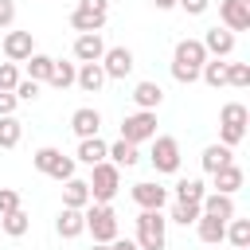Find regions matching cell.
I'll return each mask as SVG.
<instances>
[{"instance_id":"3","label":"cell","mask_w":250,"mask_h":250,"mask_svg":"<svg viewBox=\"0 0 250 250\" xmlns=\"http://www.w3.org/2000/svg\"><path fill=\"white\" fill-rule=\"evenodd\" d=\"M82 219H86V230L94 234V242H113V238L121 234L117 211H113L109 203H90V207L82 211Z\"/></svg>"},{"instance_id":"30","label":"cell","mask_w":250,"mask_h":250,"mask_svg":"<svg viewBox=\"0 0 250 250\" xmlns=\"http://www.w3.org/2000/svg\"><path fill=\"white\" fill-rule=\"evenodd\" d=\"M227 242L234 250H250V219H230L227 223Z\"/></svg>"},{"instance_id":"40","label":"cell","mask_w":250,"mask_h":250,"mask_svg":"<svg viewBox=\"0 0 250 250\" xmlns=\"http://www.w3.org/2000/svg\"><path fill=\"white\" fill-rule=\"evenodd\" d=\"M242 137H246V129H227V125H219V145L234 148V145H242Z\"/></svg>"},{"instance_id":"23","label":"cell","mask_w":250,"mask_h":250,"mask_svg":"<svg viewBox=\"0 0 250 250\" xmlns=\"http://www.w3.org/2000/svg\"><path fill=\"white\" fill-rule=\"evenodd\" d=\"M195 234H199V242L219 246V242L227 238V223H223V219H211V215H199V219H195Z\"/></svg>"},{"instance_id":"45","label":"cell","mask_w":250,"mask_h":250,"mask_svg":"<svg viewBox=\"0 0 250 250\" xmlns=\"http://www.w3.org/2000/svg\"><path fill=\"white\" fill-rule=\"evenodd\" d=\"M109 250H141V246H137L133 238H121V234H117V238L109 242Z\"/></svg>"},{"instance_id":"26","label":"cell","mask_w":250,"mask_h":250,"mask_svg":"<svg viewBox=\"0 0 250 250\" xmlns=\"http://www.w3.org/2000/svg\"><path fill=\"white\" fill-rule=\"evenodd\" d=\"M246 121H250V109L242 102H227L219 109V125H227V129H246Z\"/></svg>"},{"instance_id":"6","label":"cell","mask_w":250,"mask_h":250,"mask_svg":"<svg viewBox=\"0 0 250 250\" xmlns=\"http://www.w3.org/2000/svg\"><path fill=\"white\" fill-rule=\"evenodd\" d=\"M148 160H152V168L160 172V176H176L180 172V141L176 137H152V152H148Z\"/></svg>"},{"instance_id":"29","label":"cell","mask_w":250,"mask_h":250,"mask_svg":"<svg viewBox=\"0 0 250 250\" xmlns=\"http://www.w3.org/2000/svg\"><path fill=\"white\" fill-rule=\"evenodd\" d=\"M74 74H78V66H74V62L55 59V66H51V78H47V82H51L55 90H70V86H74Z\"/></svg>"},{"instance_id":"15","label":"cell","mask_w":250,"mask_h":250,"mask_svg":"<svg viewBox=\"0 0 250 250\" xmlns=\"http://www.w3.org/2000/svg\"><path fill=\"white\" fill-rule=\"evenodd\" d=\"M105 55V39L102 35H78L74 39V59L78 62H102Z\"/></svg>"},{"instance_id":"2","label":"cell","mask_w":250,"mask_h":250,"mask_svg":"<svg viewBox=\"0 0 250 250\" xmlns=\"http://www.w3.org/2000/svg\"><path fill=\"white\" fill-rule=\"evenodd\" d=\"M86 188H90V203H109V199L117 195V188H121V168H117V164H109V160L94 164V168H90Z\"/></svg>"},{"instance_id":"42","label":"cell","mask_w":250,"mask_h":250,"mask_svg":"<svg viewBox=\"0 0 250 250\" xmlns=\"http://www.w3.org/2000/svg\"><path fill=\"white\" fill-rule=\"evenodd\" d=\"M16 23V0H0V27Z\"/></svg>"},{"instance_id":"13","label":"cell","mask_w":250,"mask_h":250,"mask_svg":"<svg viewBox=\"0 0 250 250\" xmlns=\"http://www.w3.org/2000/svg\"><path fill=\"white\" fill-rule=\"evenodd\" d=\"M199 211H203V215H211V219H223V223H230V219H234V195L207 191V195L199 199Z\"/></svg>"},{"instance_id":"21","label":"cell","mask_w":250,"mask_h":250,"mask_svg":"<svg viewBox=\"0 0 250 250\" xmlns=\"http://www.w3.org/2000/svg\"><path fill=\"white\" fill-rule=\"evenodd\" d=\"M105 160H109V164H117V168H133V164L141 160V148L117 137V141H113V145L105 148Z\"/></svg>"},{"instance_id":"12","label":"cell","mask_w":250,"mask_h":250,"mask_svg":"<svg viewBox=\"0 0 250 250\" xmlns=\"http://www.w3.org/2000/svg\"><path fill=\"white\" fill-rule=\"evenodd\" d=\"M70 129H74V137H78V141L98 137V129H102V113H98L94 105H82V109H74V113H70Z\"/></svg>"},{"instance_id":"28","label":"cell","mask_w":250,"mask_h":250,"mask_svg":"<svg viewBox=\"0 0 250 250\" xmlns=\"http://www.w3.org/2000/svg\"><path fill=\"white\" fill-rule=\"evenodd\" d=\"M51 66H55V59H51V55H43V51H35V55L27 59V78L43 86V82L51 78Z\"/></svg>"},{"instance_id":"33","label":"cell","mask_w":250,"mask_h":250,"mask_svg":"<svg viewBox=\"0 0 250 250\" xmlns=\"http://www.w3.org/2000/svg\"><path fill=\"white\" fill-rule=\"evenodd\" d=\"M59 160H62V152H59V148H51V145H43V148H35V152H31V164H35L43 176H51V168H55Z\"/></svg>"},{"instance_id":"41","label":"cell","mask_w":250,"mask_h":250,"mask_svg":"<svg viewBox=\"0 0 250 250\" xmlns=\"http://www.w3.org/2000/svg\"><path fill=\"white\" fill-rule=\"evenodd\" d=\"M207 4H211V0H176V8H184L188 16H203Z\"/></svg>"},{"instance_id":"31","label":"cell","mask_w":250,"mask_h":250,"mask_svg":"<svg viewBox=\"0 0 250 250\" xmlns=\"http://www.w3.org/2000/svg\"><path fill=\"white\" fill-rule=\"evenodd\" d=\"M199 78H203L211 90L227 86V62H223V59H207V62H203V70H199Z\"/></svg>"},{"instance_id":"44","label":"cell","mask_w":250,"mask_h":250,"mask_svg":"<svg viewBox=\"0 0 250 250\" xmlns=\"http://www.w3.org/2000/svg\"><path fill=\"white\" fill-rule=\"evenodd\" d=\"M78 8H90V12H109V0H78Z\"/></svg>"},{"instance_id":"27","label":"cell","mask_w":250,"mask_h":250,"mask_svg":"<svg viewBox=\"0 0 250 250\" xmlns=\"http://www.w3.org/2000/svg\"><path fill=\"white\" fill-rule=\"evenodd\" d=\"M0 227H4V234H8V238H23V234L31 230V219H27V211L20 207V211L0 215Z\"/></svg>"},{"instance_id":"48","label":"cell","mask_w":250,"mask_h":250,"mask_svg":"<svg viewBox=\"0 0 250 250\" xmlns=\"http://www.w3.org/2000/svg\"><path fill=\"white\" fill-rule=\"evenodd\" d=\"M246 4H250V0H246Z\"/></svg>"},{"instance_id":"16","label":"cell","mask_w":250,"mask_h":250,"mask_svg":"<svg viewBox=\"0 0 250 250\" xmlns=\"http://www.w3.org/2000/svg\"><path fill=\"white\" fill-rule=\"evenodd\" d=\"M74 86H82L86 94H98V90L105 86V70H102V62H78Z\"/></svg>"},{"instance_id":"18","label":"cell","mask_w":250,"mask_h":250,"mask_svg":"<svg viewBox=\"0 0 250 250\" xmlns=\"http://www.w3.org/2000/svg\"><path fill=\"white\" fill-rule=\"evenodd\" d=\"M199 164H203V172H207V176H215L219 168L234 164V148H227V145H207V148H203V156H199Z\"/></svg>"},{"instance_id":"35","label":"cell","mask_w":250,"mask_h":250,"mask_svg":"<svg viewBox=\"0 0 250 250\" xmlns=\"http://www.w3.org/2000/svg\"><path fill=\"white\" fill-rule=\"evenodd\" d=\"M227 86H234V90L250 86V62H227Z\"/></svg>"},{"instance_id":"22","label":"cell","mask_w":250,"mask_h":250,"mask_svg":"<svg viewBox=\"0 0 250 250\" xmlns=\"http://www.w3.org/2000/svg\"><path fill=\"white\" fill-rule=\"evenodd\" d=\"M211 180H215V191H219V195H234V191L246 184V176H242V168H238V164H227V168H219Z\"/></svg>"},{"instance_id":"36","label":"cell","mask_w":250,"mask_h":250,"mask_svg":"<svg viewBox=\"0 0 250 250\" xmlns=\"http://www.w3.org/2000/svg\"><path fill=\"white\" fill-rule=\"evenodd\" d=\"M12 94H16V102H35V98H39V82H31V78H20Z\"/></svg>"},{"instance_id":"11","label":"cell","mask_w":250,"mask_h":250,"mask_svg":"<svg viewBox=\"0 0 250 250\" xmlns=\"http://www.w3.org/2000/svg\"><path fill=\"white\" fill-rule=\"evenodd\" d=\"M199 43H203V51H207V59H227V55L234 51V35H230L227 27H207Z\"/></svg>"},{"instance_id":"34","label":"cell","mask_w":250,"mask_h":250,"mask_svg":"<svg viewBox=\"0 0 250 250\" xmlns=\"http://www.w3.org/2000/svg\"><path fill=\"white\" fill-rule=\"evenodd\" d=\"M203 211H199V203H172V223H180V227H195V219H199Z\"/></svg>"},{"instance_id":"5","label":"cell","mask_w":250,"mask_h":250,"mask_svg":"<svg viewBox=\"0 0 250 250\" xmlns=\"http://www.w3.org/2000/svg\"><path fill=\"white\" fill-rule=\"evenodd\" d=\"M152 137H156V113H152V109H133V113H125V121H121V141L141 145V141H152Z\"/></svg>"},{"instance_id":"47","label":"cell","mask_w":250,"mask_h":250,"mask_svg":"<svg viewBox=\"0 0 250 250\" xmlns=\"http://www.w3.org/2000/svg\"><path fill=\"white\" fill-rule=\"evenodd\" d=\"M90 250H109V242H94V246H90Z\"/></svg>"},{"instance_id":"20","label":"cell","mask_w":250,"mask_h":250,"mask_svg":"<svg viewBox=\"0 0 250 250\" xmlns=\"http://www.w3.org/2000/svg\"><path fill=\"white\" fill-rule=\"evenodd\" d=\"M55 230H59V238H78V234H86V219H82V211L62 207L59 219H55Z\"/></svg>"},{"instance_id":"24","label":"cell","mask_w":250,"mask_h":250,"mask_svg":"<svg viewBox=\"0 0 250 250\" xmlns=\"http://www.w3.org/2000/svg\"><path fill=\"white\" fill-rule=\"evenodd\" d=\"M105 141L102 137H86V141H78V152H74V160H82L86 168H94V164H102L105 160Z\"/></svg>"},{"instance_id":"25","label":"cell","mask_w":250,"mask_h":250,"mask_svg":"<svg viewBox=\"0 0 250 250\" xmlns=\"http://www.w3.org/2000/svg\"><path fill=\"white\" fill-rule=\"evenodd\" d=\"M207 195V184L199 180V176H184V180H176V199L180 203H199Z\"/></svg>"},{"instance_id":"46","label":"cell","mask_w":250,"mask_h":250,"mask_svg":"<svg viewBox=\"0 0 250 250\" xmlns=\"http://www.w3.org/2000/svg\"><path fill=\"white\" fill-rule=\"evenodd\" d=\"M152 8L156 12H168V8H176V0H152Z\"/></svg>"},{"instance_id":"8","label":"cell","mask_w":250,"mask_h":250,"mask_svg":"<svg viewBox=\"0 0 250 250\" xmlns=\"http://www.w3.org/2000/svg\"><path fill=\"white\" fill-rule=\"evenodd\" d=\"M0 47H4V59H8V62H27V59L35 55L31 31H8V35L0 39Z\"/></svg>"},{"instance_id":"38","label":"cell","mask_w":250,"mask_h":250,"mask_svg":"<svg viewBox=\"0 0 250 250\" xmlns=\"http://www.w3.org/2000/svg\"><path fill=\"white\" fill-rule=\"evenodd\" d=\"M70 176H74V156H62V160H59V164L51 168V180H59V184H66Z\"/></svg>"},{"instance_id":"4","label":"cell","mask_w":250,"mask_h":250,"mask_svg":"<svg viewBox=\"0 0 250 250\" xmlns=\"http://www.w3.org/2000/svg\"><path fill=\"white\" fill-rule=\"evenodd\" d=\"M141 250H164L168 246V219L160 211H141L137 215V238Z\"/></svg>"},{"instance_id":"17","label":"cell","mask_w":250,"mask_h":250,"mask_svg":"<svg viewBox=\"0 0 250 250\" xmlns=\"http://www.w3.org/2000/svg\"><path fill=\"white\" fill-rule=\"evenodd\" d=\"M129 98H133V105H137V109H152V113H156V109H160V102H164V90H160L156 82H137Z\"/></svg>"},{"instance_id":"7","label":"cell","mask_w":250,"mask_h":250,"mask_svg":"<svg viewBox=\"0 0 250 250\" xmlns=\"http://www.w3.org/2000/svg\"><path fill=\"white\" fill-rule=\"evenodd\" d=\"M133 66H137V59H133L129 47H105V55H102V70H105V78H129Z\"/></svg>"},{"instance_id":"19","label":"cell","mask_w":250,"mask_h":250,"mask_svg":"<svg viewBox=\"0 0 250 250\" xmlns=\"http://www.w3.org/2000/svg\"><path fill=\"white\" fill-rule=\"evenodd\" d=\"M62 207H74V211H86V207H90V188H86V180L70 176V180L62 184Z\"/></svg>"},{"instance_id":"32","label":"cell","mask_w":250,"mask_h":250,"mask_svg":"<svg viewBox=\"0 0 250 250\" xmlns=\"http://www.w3.org/2000/svg\"><path fill=\"white\" fill-rule=\"evenodd\" d=\"M20 137H23V125L16 121V113L12 117H0V148H16Z\"/></svg>"},{"instance_id":"1","label":"cell","mask_w":250,"mask_h":250,"mask_svg":"<svg viewBox=\"0 0 250 250\" xmlns=\"http://www.w3.org/2000/svg\"><path fill=\"white\" fill-rule=\"evenodd\" d=\"M203 62H207L203 43H199V39H180L176 51H172V78H176L180 86H191V82H199Z\"/></svg>"},{"instance_id":"9","label":"cell","mask_w":250,"mask_h":250,"mask_svg":"<svg viewBox=\"0 0 250 250\" xmlns=\"http://www.w3.org/2000/svg\"><path fill=\"white\" fill-rule=\"evenodd\" d=\"M219 20L223 27L234 35V31H246L250 27V4L246 0H219Z\"/></svg>"},{"instance_id":"14","label":"cell","mask_w":250,"mask_h":250,"mask_svg":"<svg viewBox=\"0 0 250 250\" xmlns=\"http://www.w3.org/2000/svg\"><path fill=\"white\" fill-rule=\"evenodd\" d=\"M70 27H74L78 35H102V27H105V12L74 8V12H70Z\"/></svg>"},{"instance_id":"10","label":"cell","mask_w":250,"mask_h":250,"mask_svg":"<svg viewBox=\"0 0 250 250\" xmlns=\"http://www.w3.org/2000/svg\"><path fill=\"white\" fill-rule=\"evenodd\" d=\"M133 203L141 211H160L168 203V188H160L152 180H141V184H133Z\"/></svg>"},{"instance_id":"37","label":"cell","mask_w":250,"mask_h":250,"mask_svg":"<svg viewBox=\"0 0 250 250\" xmlns=\"http://www.w3.org/2000/svg\"><path fill=\"white\" fill-rule=\"evenodd\" d=\"M16 82H20V66L16 62H0V90H16Z\"/></svg>"},{"instance_id":"43","label":"cell","mask_w":250,"mask_h":250,"mask_svg":"<svg viewBox=\"0 0 250 250\" xmlns=\"http://www.w3.org/2000/svg\"><path fill=\"white\" fill-rule=\"evenodd\" d=\"M16 105H20V102H16V94L0 90V117H12V113H16Z\"/></svg>"},{"instance_id":"39","label":"cell","mask_w":250,"mask_h":250,"mask_svg":"<svg viewBox=\"0 0 250 250\" xmlns=\"http://www.w3.org/2000/svg\"><path fill=\"white\" fill-rule=\"evenodd\" d=\"M8 211H20V191L16 188H0V215Z\"/></svg>"}]
</instances>
